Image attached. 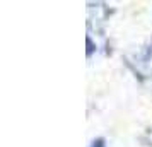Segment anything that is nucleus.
I'll return each instance as SVG.
<instances>
[{
	"mask_svg": "<svg viewBox=\"0 0 152 147\" xmlns=\"http://www.w3.org/2000/svg\"><path fill=\"white\" fill-rule=\"evenodd\" d=\"M92 147H104L103 140H97V142H94V146H92Z\"/></svg>",
	"mask_w": 152,
	"mask_h": 147,
	"instance_id": "obj_1",
	"label": "nucleus"
}]
</instances>
